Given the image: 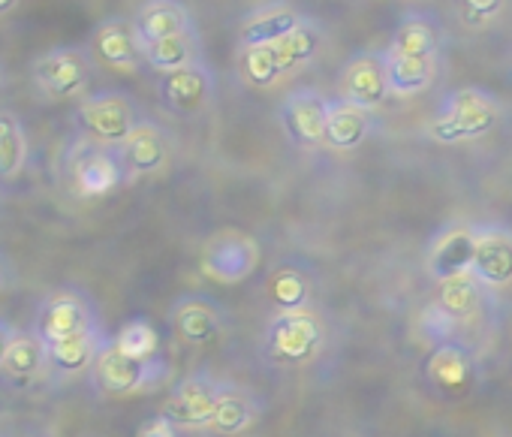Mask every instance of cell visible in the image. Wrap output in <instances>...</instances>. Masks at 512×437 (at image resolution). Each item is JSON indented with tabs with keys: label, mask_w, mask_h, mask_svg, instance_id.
<instances>
[{
	"label": "cell",
	"mask_w": 512,
	"mask_h": 437,
	"mask_svg": "<svg viewBox=\"0 0 512 437\" xmlns=\"http://www.w3.org/2000/svg\"><path fill=\"white\" fill-rule=\"evenodd\" d=\"M64 181L79 199H100L127 184V172L118 148L79 136L64 154Z\"/></svg>",
	"instance_id": "obj_4"
},
{
	"label": "cell",
	"mask_w": 512,
	"mask_h": 437,
	"mask_svg": "<svg viewBox=\"0 0 512 437\" xmlns=\"http://www.w3.org/2000/svg\"><path fill=\"white\" fill-rule=\"evenodd\" d=\"M332 100L320 94L317 88H296L284 97L278 118L287 133V139L299 148H317L326 145V121H329Z\"/></svg>",
	"instance_id": "obj_11"
},
{
	"label": "cell",
	"mask_w": 512,
	"mask_h": 437,
	"mask_svg": "<svg viewBox=\"0 0 512 437\" xmlns=\"http://www.w3.org/2000/svg\"><path fill=\"white\" fill-rule=\"evenodd\" d=\"M166 377H169V362L163 359V353L127 356L124 350L115 347V341H109L100 359L94 362L88 383L94 392L106 398H130V395L157 389Z\"/></svg>",
	"instance_id": "obj_3"
},
{
	"label": "cell",
	"mask_w": 512,
	"mask_h": 437,
	"mask_svg": "<svg viewBox=\"0 0 512 437\" xmlns=\"http://www.w3.org/2000/svg\"><path fill=\"white\" fill-rule=\"evenodd\" d=\"M266 302L278 311H302V308H314V278L311 272L296 263V260H284L278 263L269 278H266Z\"/></svg>",
	"instance_id": "obj_21"
},
{
	"label": "cell",
	"mask_w": 512,
	"mask_h": 437,
	"mask_svg": "<svg viewBox=\"0 0 512 437\" xmlns=\"http://www.w3.org/2000/svg\"><path fill=\"white\" fill-rule=\"evenodd\" d=\"M238 70L241 79L253 88H272L284 79L275 46H253V49H241L238 55Z\"/></svg>",
	"instance_id": "obj_33"
},
{
	"label": "cell",
	"mask_w": 512,
	"mask_h": 437,
	"mask_svg": "<svg viewBox=\"0 0 512 437\" xmlns=\"http://www.w3.org/2000/svg\"><path fill=\"white\" fill-rule=\"evenodd\" d=\"M263 263V248L253 236L241 233V230H220L214 233L202 254H199V269L208 281L223 284V287H235L244 284Z\"/></svg>",
	"instance_id": "obj_8"
},
{
	"label": "cell",
	"mask_w": 512,
	"mask_h": 437,
	"mask_svg": "<svg viewBox=\"0 0 512 437\" xmlns=\"http://www.w3.org/2000/svg\"><path fill=\"white\" fill-rule=\"evenodd\" d=\"M305 22L308 19L296 7L284 4V0H272V4L256 7L250 16L241 19V25H238V49L272 46V43L284 40L287 34H293Z\"/></svg>",
	"instance_id": "obj_19"
},
{
	"label": "cell",
	"mask_w": 512,
	"mask_h": 437,
	"mask_svg": "<svg viewBox=\"0 0 512 437\" xmlns=\"http://www.w3.org/2000/svg\"><path fill=\"white\" fill-rule=\"evenodd\" d=\"M31 157V142L22 118L10 109H0V181H16Z\"/></svg>",
	"instance_id": "obj_29"
},
{
	"label": "cell",
	"mask_w": 512,
	"mask_h": 437,
	"mask_svg": "<svg viewBox=\"0 0 512 437\" xmlns=\"http://www.w3.org/2000/svg\"><path fill=\"white\" fill-rule=\"evenodd\" d=\"M374 130V115L356 103L332 100L326 121V145L335 151H356Z\"/></svg>",
	"instance_id": "obj_26"
},
{
	"label": "cell",
	"mask_w": 512,
	"mask_h": 437,
	"mask_svg": "<svg viewBox=\"0 0 512 437\" xmlns=\"http://www.w3.org/2000/svg\"><path fill=\"white\" fill-rule=\"evenodd\" d=\"M509 7V0H455V13H458V22L479 34V31H488Z\"/></svg>",
	"instance_id": "obj_34"
},
{
	"label": "cell",
	"mask_w": 512,
	"mask_h": 437,
	"mask_svg": "<svg viewBox=\"0 0 512 437\" xmlns=\"http://www.w3.org/2000/svg\"><path fill=\"white\" fill-rule=\"evenodd\" d=\"M112 341V335H106V329H91L64 341H52L49 347V374L55 380H76L82 374H91L94 362L100 359V353L106 350V344Z\"/></svg>",
	"instance_id": "obj_18"
},
{
	"label": "cell",
	"mask_w": 512,
	"mask_h": 437,
	"mask_svg": "<svg viewBox=\"0 0 512 437\" xmlns=\"http://www.w3.org/2000/svg\"><path fill=\"white\" fill-rule=\"evenodd\" d=\"M0 88H4V67H0Z\"/></svg>",
	"instance_id": "obj_40"
},
{
	"label": "cell",
	"mask_w": 512,
	"mask_h": 437,
	"mask_svg": "<svg viewBox=\"0 0 512 437\" xmlns=\"http://www.w3.org/2000/svg\"><path fill=\"white\" fill-rule=\"evenodd\" d=\"M112 341L127 356H157L160 353L157 329L148 320H130L118 335H112Z\"/></svg>",
	"instance_id": "obj_35"
},
{
	"label": "cell",
	"mask_w": 512,
	"mask_h": 437,
	"mask_svg": "<svg viewBox=\"0 0 512 437\" xmlns=\"http://www.w3.org/2000/svg\"><path fill=\"white\" fill-rule=\"evenodd\" d=\"M118 154H121L127 181L148 178V175H157V172H163L169 166L172 139L160 124L142 118V124L127 136V142L118 148Z\"/></svg>",
	"instance_id": "obj_15"
},
{
	"label": "cell",
	"mask_w": 512,
	"mask_h": 437,
	"mask_svg": "<svg viewBox=\"0 0 512 437\" xmlns=\"http://www.w3.org/2000/svg\"><path fill=\"white\" fill-rule=\"evenodd\" d=\"M386 64H389V91L392 97H416L422 91H428L440 73V58L437 55H425V58H410V55H389L386 52Z\"/></svg>",
	"instance_id": "obj_27"
},
{
	"label": "cell",
	"mask_w": 512,
	"mask_h": 437,
	"mask_svg": "<svg viewBox=\"0 0 512 437\" xmlns=\"http://www.w3.org/2000/svg\"><path fill=\"white\" fill-rule=\"evenodd\" d=\"M470 272L488 287L503 290L512 284V230L500 224L476 227V254Z\"/></svg>",
	"instance_id": "obj_17"
},
{
	"label": "cell",
	"mask_w": 512,
	"mask_h": 437,
	"mask_svg": "<svg viewBox=\"0 0 512 437\" xmlns=\"http://www.w3.org/2000/svg\"><path fill=\"white\" fill-rule=\"evenodd\" d=\"M73 118H76L79 136L97 145H109V148H121L127 136L142 124L139 106L124 91L88 94L85 100H79Z\"/></svg>",
	"instance_id": "obj_6"
},
{
	"label": "cell",
	"mask_w": 512,
	"mask_h": 437,
	"mask_svg": "<svg viewBox=\"0 0 512 437\" xmlns=\"http://www.w3.org/2000/svg\"><path fill=\"white\" fill-rule=\"evenodd\" d=\"M91 58L115 73H139L145 64V43L133 25V19L112 16L94 25L91 40H88Z\"/></svg>",
	"instance_id": "obj_10"
},
{
	"label": "cell",
	"mask_w": 512,
	"mask_h": 437,
	"mask_svg": "<svg viewBox=\"0 0 512 437\" xmlns=\"http://www.w3.org/2000/svg\"><path fill=\"white\" fill-rule=\"evenodd\" d=\"M100 311L94 305V299L79 290V287H58L52 293L43 296L37 317H34V332L52 344V341H64L91 329H100Z\"/></svg>",
	"instance_id": "obj_7"
},
{
	"label": "cell",
	"mask_w": 512,
	"mask_h": 437,
	"mask_svg": "<svg viewBox=\"0 0 512 437\" xmlns=\"http://www.w3.org/2000/svg\"><path fill=\"white\" fill-rule=\"evenodd\" d=\"M488 293H491V290H488L473 272H464V275H458V278H449V281L437 284L434 302H437L461 329H470L476 320L485 317Z\"/></svg>",
	"instance_id": "obj_20"
},
{
	"label": "cell",
	"mask_w": 512,
	"mask_h": 437,
	"mask_svg": "<svg viewBox=\"0 0 512 437\" xmlns=\"http://www.w3.org/2000/svg\"><path fill=\"white\" fill-rule=\"evenodd\" d=\"M214 91H217V82L205 61L166 73L157 85L163 109L178 118H199L214 103Z\"/></svg>",
	"instance_id": "obj_14"
},
{
	"label": "cell",
	"mask_w": 512,
	"mask_h": 437,
	"mask_svg": "<svg viewBox=\"0 0 512 437\" xmlns=\"http://www.w3.org/2000/svg\"><path fill=\"white\" fill-rule=\"evenodd\" d=\"M320 43H323V34H320V28H317L314 22H305V25H299L293 34H287L284 40L272 43L284 79H287L290 73H299L302 67H308V64L317 58Z\"/></svg>",
	"instance_id": "obj_31"
},
{
	"label": "cell",
	"mask_w": 512,
	"mask_h": 437,
	"mask_svg": "<svg viewBox=\"0 0 512 437\" xmlns=\"http://www.w3.org/2000/svg\"><path fill=\"white\" fill-rule=\"evenodd\" d=\"M94 67L97 61L88 46H55L31 61V82L49 103L85 100L94 82Z\"/></svg>",
	"instance_id": "obj_2"
},
{
	"label": "cell",
	"mask_w": 512,
	"mask_h": 437,
	"mask_svg": "<svg viewBox=\"0 0 512 437\" xmlns=\"http://www.w3.org/2000/svg\"><path fill=\"white\" fill-rule=\"evenodd\" d=\"M0 214H4V202H0Z\"/></svg>",
	"instance_id": "obj_41"
},
{
	"label": "cell",
	"mask_w": 512,
	"mask_h": 437,
	"mask_svg": "<svg viewBox=\"0 0 512 437\" xmlns=\"http://www.w3.org/2000/svg\"><path fill=\"white\" fill-rule=\"evenodd\" d=\"M0 374H4L13 386L25 389L31 383H37L43 374H49V347L46 341L34 332V329H19V335L13 338L7 359L0 365Z\"/></svg>",
	"instance_id": "obj_23"
},
{
	"label": "cell",
	"mask_w": 512,
	"mask_h": 437,
	"mask_svg": "<svg viewBox=\"0 0 512 437\" xmlns=\"http://www.w3.org/2000/svg\"><path fill=\"white\" fill-rule=\"evenodd\" d=\"M413 332H416V338H419L425 347L437 350V347H443V344H461V332H464V329H461L437 302H428V305L416 314Z\"/></svg>",
	"instance_id": "obj_32"
},
{
	"label": "cell",
	"mask_w": 512,
	"mask_h": 437,
	"mask_svg": "<svg viewBox=\"0 0 512 437\" xmlns=\"http://www.w3.org/2000/svg\"><path fill=\"white\" fill-rule=\"evenodd\" d=\"M223 386H226V380H220L217 374H211L205 368L190 371L187 377H181L172 386L160 413L169 422H175L181 431H208V422L223 395Z\"/></svg>",
	"instance_id": "obj_9"
},
{
	"label": "cell",
	"mask_w": 512,
	"mask_h": 437,
	"mask_svg": "<svg viewBox=\"0 0 512 437\" xmlns=\"http://www.w3.org/2000/svg\"><path fill=\"white\" fill-rule=\"evenodd\" d=\"M503 118V106L494 94L482 88H458L449 91L431 121V136L443 145L473 142L488 136Z\"/></svg>",
	"instance_id": "obj_1"
},
{
	"label": "cell",
	"mask_w": 512,
	"mask_h": 437,
	"mask_svg": "<svg viewBox=\"0 0 512 437\" xmlns=\"http://www.w3.org/2000/svg\"><path fill=\"white\" fill-rule=\"evenodd\" d=\"M202 40H199V31H187V34H175V37H166L160 43H148L145 46V64L151 70H157L160 76L166 73H175V70H184V67H193V64H202Z\"/></svg>",
	"instance_id": "obj_28"
},
{
	"label": "cell",
	"mask_w": 512,
	"mask_h": 437,
	"mask_svg": "<svg viewBox=\"0 0 512 437\" xmlns=\"http://www.w3.org/2000/svg\"><path fill=\"white\" fill-rule=\"evenodd\" d=\"M326 344V326L314 308L278 311L266 323L263 347L278 365H308L320 356Z\"/></svg>",
	"instance_id": "obj_5"
},
{
	"label": "cell",
	"mask_w": 512,
	"mask_h": 437,
	"mask_svg": "<svg viewBox=\"0 0 512 437\" xmlns=\"http://www.w3.org/2000/svg\"><path fill=\"white\" fill-rule=\"evenodd\" d=\"M263 413V404L256 398L250 389L226 380L223 386V395L214 407V416L208 422V431L211 434H220V437H235L241 431H247L256 419Z\"/></svg>",
	"instance_id": "obj_24"
},
{
	"label": "cell",
	"mask_w": 512,
	"mask_h": 437,
	"mask_svg": "<svg viewBox=\"0 0 512 437\" xmlns=\"http://www.w3.org/2000/svg\"><path fill=\"white\" fill-rule=\"evenodd\" d=\"M226 308L202 293H187L172 302L169 308V326L172 335L187 347H208L214 344L226 329Z\"/></svg>",
	"instance_id": "obj_12"
},
{
	"label": "cell",
	"mask_w": 512,
	"mask_h": 437,
	"mask_svg": "<svg viewBox=\"0 0 512 437\" xmlns=\"http://www.w3.org/2000/svg\"><path fill=\"white\" fill-rule=\"evenodd\" d=\"M443 43V28L437 16L431 13H407L389 40V55H410V58H425V55H440Z\"/></svg>",
	"instance_id": "obj_25"
},
{
	"label": "cell",
	"mask_w": 512,
	"mask_h": 437,
	"mask_svg": "<svg viewBox=\"0 0 512 437\" xmlns=\"http://www.w3.org/2000/svg\"><path fill=\"white\" fill-rule=\"evenodd\" d=\"M178 425L175 422H169L163 413H154V416H148L142 425H139V431H136V437H178Z\"/></svg>",
	"instance_id": "obj_36"
},
{
	"label": "cell",
	"mask_w": 512,
	"mask_h": 437,
	"mask_svg": "<svg viewBox=\"0 0 512 437\" xmlns=\"http://www.w3.org/2000/svg\"><path fill=\"white\" fill-rule=\"evenodd\" d=\"M133 25H136L145 46L160 43V40L175 37V34L196 31V22H193L184 0H145V4L136 10Z\"/></svg>",
	"instance_id": "obj_22"
},
{
	"label": "cell",
	"mask_w": 512,
	"mask_h": 437,
	"mask_svg": "<svg viewBox=\"0 0 512 437\" xmlns=\"http://www.w3.org/2000/svg\"><path fill=\"white\" fill-rule=\"evenodd\" d=\"M22 4V0H0V19H4V16H10L16 7Z\"/></svg>",
	"instance_id": "obj_39"
},
{
	"label": "cell",
	"mask_w": 512,
	"mask_h": 437,
	"mask_svg": "<svg viewBox=\"0 0 512 437\" xmlns=\"http://www.w3.org/2000/svg\"><path fill=\"white\" fill-rule=\"evenodd\" d=\"M341 100L356 103L368 112L380 109L392 91H389V64L386 52H359L341 67Z\"/></svg>",
	"instance_id": "obj_13"
},
{
	"label": "cell",
	"mask_w": 512,
	"mask_h": 437,
	"mask_svg": "<svg viewBox=\"0 0 512 437\" xmlns=\"http://www.w3.org/2000/svg\"><path fill=\"white\" fill-rule=\"evenodd\" d=\"M473 254H476V227H470V224H449L428 245L425 269H428L431 281L443 284L449 278H458V275L470 272Z\"/></svg>",
	"instance_id": "obj_16"
},
{
	"label": "cell",
	"mask_w": 512,
	"mask_h": 437,
	"mask_svg": "<svg viewBox=\"0 0 512 437\" xmlns=\"http://www.w3.org/2000/svg\"><path fill=\"white\" fill-rule=\"evenodd\" d=\"M473 374V356L464 344H443L437 350H431L428 359V377L434 386L440 389H461Z\"/></svg>",
	"instance_id": "obj_30"
},
{
	"label": "cell",
	"mask_w": 512,
	"mask_h": 437,
	"mask_svg": "<svg viewBox=\"0 0 512 437\" xmlns=\"http://www.w3.org/2000/svg\"><path fill=\"white\" fill-rule=\"evenodd\" d=\"M19 335V329L10 323V320H4L0 317V365H4V359H7V350H10V344H13V338Z\"/></svg>",
	"instance_id": "obj_38"
},
{
	"label": "cell",
	"mask_w": 512,
	"mask_h": 437,
	"mask_svg": "<svg viewBox=\"0 0 512 437\" xmlns=\"http://www.w3.org/2000/svg\"><path fill=\"white\" fill-rule=\"evenodd\" d=\"M19 284V272L16 263L7 257V251H0V296H7L13 287Z\"/></svg>",
	"instance_id": "obj_37"
}]
</instances>
